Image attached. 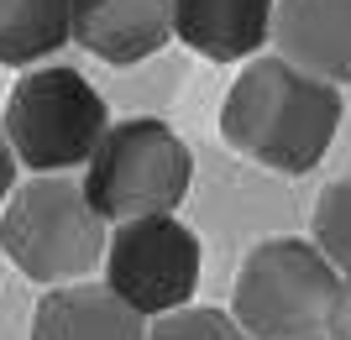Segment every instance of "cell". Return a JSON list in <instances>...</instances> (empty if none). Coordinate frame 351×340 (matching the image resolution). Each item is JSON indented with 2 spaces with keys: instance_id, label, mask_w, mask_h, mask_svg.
Wrapping results in <instances>:
<instances>
[{
  "instance_id": "obj_1",
  "label": "cell",
  "mask_w": 351,
  "mask_h": 340,
  "mask_svg": "<svg viewBox=\"0 0 351 340\" xmlns=\"http://www.w3.org/2000/svg\"><path fill=\"white\" fill-rule=\"evenodd\" d=\"M341 131V84L293 68L278 53L257 58L236 74L220 105V136L226 147L273 168V173H309Z\"/></svg>"
},
{
  "instance_id": "obj_2",
  "label": "cell",
  "mask_w": 351,
  "mask_h": 340,
  "mask_svg": "<svg viewBox=\"0 0 351 340\" xmlns=\"http://www.w3.org/2000/svg\"><path fill=\"white\" fill-rule=\"evenodd\" d=\"M105 246L110 236L84 183L63 173H32V183H21L0 209V252L32 283H84L89 267L105 262Z\"/></svg>"
},
{
  "instance_id": "obj_3",
  "label": "cell",
  "mask_w": 351,
  "mask_h": 340,
  "mask_svg": "<svg viewBox=\"0 0 351 340\" xmlns=\"http://www.w3.org/2000/svg\"><path fill=\"white\" fill-rule=\"evenodd\" d=\"M341 272L315 241L267 236L257 241L236 272L231 314L252 340H293L320 335L341 298Z\"/></svg>"
},
{
  "instance_id": "obj_4",
  "label": "cell",
  "mask_w": 351,
  "mask_h": 340,
  "mask_svg": "<svg viewBox=\"0 0 351 340\" xmlns=\"http://www.w3.org/2000/svg\"><path fill=\"white\" fill-rule=\"evenodd\" d=\"M0 126H5V142H11L21 168H32V173H73L105 142L110 110H105L100 89L79 68L43 63V68H27L16 79Z\"/></svg>"
},
{
  "instance_id": "obj_5",
  "label": "cell",
  "mask_w": 351,
  "mask_h": 340,
  "mask_svg": "<svg viewBox=\"0 0 351 340\" xmlns=\"http://www.w3.org/2000/svg\"><path fill=\"white\" fill-rule=\"evenodd\" d=\"M189 178L194 157L168 120L126 116L84 163V194L105 225H121L142 215H173L189 194Z\"/></svg>"
},
{
  "instance_id": "obj_6",
  "label": "cell",
  "mask_w": 351,
  "mask_h": 340,
  "mask_svg": "<svg viewBox=\"0 0 351 340\" xmlns=\"http://www.w3.org/2000/svg\"><path fill=\"white\" fill-rule=\"evenodd\" d=\"M199 236L178 215H142V220H121L105 246V283L121 293L142 319L184 309L199 288Z\"/></svg>"
},
{
  "instance_id": "obj_7",
  "label": "cell",
  "mask_w": 351,
  "mask_h": 340,
  "mask_svg": "<svg viewBox=\"0 0 351 340\" xmlns=\"http://www.w3.org/2000/svg\"><path fill=\"white\" fill-rule=\"evenodd\" d=\"M73 42L110 68H132L173 42V0H73Z\"/></svg>"
},
{
  "instance_id": "obj_8",
  "label": "cell",
  "mask_w": 351,
  "mask_h": 340,
  "mask_svg": "<svg viewBox=\"0 0 351 340\" xmlns=\"http://www.w3.org/2000/svg\"><path fill=\"white\" fill-rule=\"evenodd\" d=\"M273 47L325 84H351V0H278Z\"/></svg>"
},
{
  "instance_id": "obj_9",
  "label": "cell",
  "mask_w": 351,
  "mask_h": 340,
  "mask_svg": "<svg viewBox=\"0 0 351 340\" xmlns=\"http://www.w3.org/2000/svg\"><path fill=\"white\" fill-rule=\"evenodd\" d=\"M278 0H173V37L210 63H252L273 42Z\"/></svg>"
},
{
  "instance_id": "obj_10",
  "label": "cell",
  "mask_w": 351,
  "mask_h": 340,
  "mask_svg": "<svg viewBox=\"0 0 351 340\" xmlns=\"http://www.w3.org/2000/svg\"><path fill=\"white\" fill-rule=\"evenodd\" d=\"M32 340H147V319L110 283H63L37 298Z\"/></svg>"
},
{
  "instance_id": "obj_11",
  "label": "cell",
  "mask_w": 351,
  "mask_h": 340,
  "mask_svg": "<svg viewBox=\"0 0 351 340\" xmlns=\"http://www.w3.org/2000/svg\"><path fill=\"white\" fill-rule=\"evenodd\" d=\"M73 42V0H0V63L43 68Z\"/></svg>"
},
{
  "instance_id": "obj_12",
  "label": "cell",
  "mask_w": 351,
  "mask_h": 340,
  "mask_svg": "<svg viewBox=\"0 0 351 340\" xmlns=\"http://www.w3.org/2000/svg\"><path fill=\"white\" fill-rule=\"evenodd\" d=\"M309 241L330 257V267H336L341 278H351V178H336V183L315 199Z\"/></svg>"
},
{
  "instance_id": "obj_13",
  "label": "cell",
  "mask_w": 351,
  "mask_h": 340,
  "mask_svg": "<svg viewBox=\"0 0 351 340\" xmlns=\"http://www.w3.org/2000/svg\"><path fill=\"white\" fill-rule=\"evenodd\" d=\"M147 340H252V335L236 325L231 309H210V304L194 309V304H184V309L152 319V325H147Z\"/></svg>"
},
{
  "instance_id": "obj_14",
  "label": "cell",
  "mask_w": 351,
  "mask_h": 340,
  "mask_svg": "<svg viewBox=\"0 0 351 340\" xmlns=\"http://www.w3.org/2000/svg\"><path fill=\"white\" fill-rule=\"evenodd\" d=\"M325 335H330V340H351V278L341 283V298H336V309H330Z\"/></svg>"
},
{
  "instance_id": "obj_15",
  "label": "cell",
  "mask_w": 351,
  "mask_h": 340,
  "mask_svg": "<svg viewBox=\"0 0 351 340\" xmlns=\"http://www.w3.org/2000/svg\"><path fill=\"white\" fill-rule=\"evenodd\" d=\"M16 152H11V142H5V126H0V209H5V199L16 194Z\"/></svg>"
},
{
  "instance_id": "obj_16",
  "label": "cell",
  "mask_w": 351,
  "mask_h": 340,
  "mask_svg": "<svg viewBox=\"0 0 351 340\" xmlns=\"http://www.w3.org/2000/svg\"><path fill=\"white\" fill-rule=\"evenodd\" d=\"M293 340H330V335H325V330H320V335H293Z\"/></svg>"
},
{
  "instance_id": "obj_17",
  "label": "cell",
  "mask_w": 351,
  "mask_h": 340,
  "mask_svg": "<svg viewBox=\"0 0 351 340\" xmlns=\"http://www.w3.org/2000/svg\"><path fill=\"white\" fill-rule=\"evenodd\" d=\"M0 257H5V252H0Z\"/></svg>"
}]
</instances>
